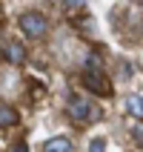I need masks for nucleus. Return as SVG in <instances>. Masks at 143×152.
<instances>
[{"label":"nucleus","instance_id":"7","mask_svg":"<svg viewBox=\"0 0 143 152\" xmlns=\"http://www.w3.org/2000/svg\"><path fill=\"white\" fill-rule=\"evenodd\" d=\"M126 109H129V115H135V118L143 121V98H140V95H129Z\"/></svg>","mask_w":143,"mask_h":152},{"label":"nucleus","instance_id":"2","mask_svg":"<svg viewBox=\"0 0 143 152\" xmlns=\"http://www.w3.org/2000/svg\"><path fill=\"white\" fill-rule=\"evenodd\" d=\"M92 115H94V109H92V103H89V98L75 95V98L69 101V118L75 121V124H89Z\"/></svg>","mask_w":143,"mask_h":152},{"label":"nucleus","instance_id":"10","mask_svg":"<svg viewBox=\"0 0 143 152\" xmlns=\"http://www.w3.org/2000/svg\"><path fill=\"white\" fill-rule=\"evenodd\" d=\"M12 152H29V149H26L23 144H17V146H15V149H12Z\"/></svg>","mask_w":143,"mask_h":152},{"label":"nucleus","instance_id":"9","mask_svg":"<svg viewBox=\"0 0 143 152\" xmlns=\"http://www.w3.org/2000/svg\"><path fill=\"white\" fill-rule=\"evenodd\" d=\"M89 152H106V141H103V138H94L92 146H89Z\"/></svg>","mask_w":143,"mask_h":152},{"label":"nucleus","instance_id":"3","mask_svg":"<svg viewBox=\"0 0 143 152\" xmlns=\"http://www.w3.org/2000/svg\"><path fill=\"white\" fill-rule=\"evenodd\" d=\"M83 86L94 95H109L112 92V86H109L103 72H83Z\"/></svg>","mask_w":143,"mask_h":152},{"label":"nucleus","instance_id":"8","mask_svg":"<svg viewBox=\"0 0 143 152\" xmlns=\"http://www.w3.org/2000/svg\"><path fill=\"white\" fill-rule=\"evenodd\" d=\"M86 69H89V72H100V58H97V55H89V58H86Z\"/></svg>","mask_w":143,"mask_h":152},{"label":"nucleus","instance_id":"5","mask_svg":"<svg viewBox=\"0 0 143 152\" xmlns=\"http://www.w3.org/2000/svg\"><path fill=\"white\" fill-rule=\"evenodd\" d=\"M15 124H17V109L0 101V129H6V126H15Z\"/></svg>","mask_w":143,"mask_h":152},{"label":"nucleus","instance_id":"1","mask_svg":"<svg viewBox=\"0 0 143 152\" xmlns=\"http://www.w3.org/2000/svg\"><path fill=\"white\" fill-rule=\"evenodd\" d=\"M17 26L23 29V34H26V37H34V40L46 37V32H49V23H46V17H43V15H37V12H26V15H20Z\"/></svg>","mask_w":143,"mask_h":152},{"label":"nucleus","instance_id":"6","mask_svg":"<svg viewBox=\"0 0 143 152\" xmlns=\"http://www.w3.org/2000/svg\"><path fill=\"white\" fill-rule=\"evenodd\" d=\"M43 152H72V141L69 138H52L43 144Z\"/></svg>","mask_w":143,"mask_h":152},{"label":"nucleus","instance_id":"4","mask_svg":"<svg viewBox=\"0 0 143 152\" xmlns=\"http://www.w3.org/2000/svg\"><path fill=\"white\" fill-rule=\"evenodd\" d=\"M3 55H6V60H9V63H15V66L26 63V49H23V43H17V40L6 43V46H3Z\"/></svg>","mask_w":143,"mask_h":152}]
</instances>
